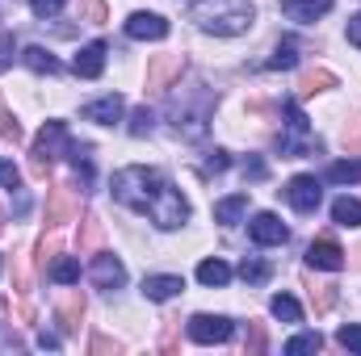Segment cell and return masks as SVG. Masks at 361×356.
I'll use <instances>...</instances> for the list:
<instances>
[{
    "instance_id": "obj_24",
    "label": "cell",
    "mask_w": 361,
    "mask_h": 356,
    "mask_svg": "<svg viewBox=\"0 0 361 356\" xmlns=\"http://www.w3.org/2000/svg\"><path fill=\"white\" fill-rule=\"evenodd\" d=\"M269 68H273V72H290V68H298V42H294V38L277 42V51H273Z\"/></svg>"
},
{
    "instance_id": "obj_7",
    "label": "cell",
    "mask_w": 361,
    "mask_h": 356,
    "mask_svg": "<svg viewBox=\"0 0 361 356\" xmlns=\"http://www.w3.org/2000/svg\"><path fill=\"white\" fill-rule=\"evenodd\" d=\"M80 214V201L72 197V189H63V184H51L47 189V227L51 231H59L63 222H72Z\"/></svg>"
},
{
    "instance_id": "obj_11",
    "label": "cell",
    "mask_w": 361,
    "mask_h": 356,
    "mask_svg": "<svg viewBox=\"0 0 361 356\" xmlns=\"http://www.w3.org/2000/svg\"><path fill=\"white\" fill-rule=\"evenodd\" d=\"M126 34L139 38V42H160V38H169V21L160 13H130L126 17Z\"/></svg>"
},
{
    "instance_id": "obj_9",
    "label": "cell",
    "mask_w": 361,
    "mask_h": 356,
    "mask_svg": "<svg viewBox=\"0 0 361 356\" xmlns=\"http://www.w3.org/2000/svg\"><path fill=\"white\" fill-rule=\"evenodd\" d=\"M89 281L97 289H122V285H126V268H122L118 256H109V252H92Z\"/></svg>"
},
{
    "instance_id": "obj_4",
    "label": "cell",
    "mask_w": 361,
    "mask_h": 356,
    "mask_svg": "<svg viewBox=\"0 0 361 356\" xmlns=\"http://www.w3.org/2000/svg\"><path fill=\"white\" fill-rule=\"evenodd\" d=\"M277 151H281V160L319 151V139L311 134V122H307V113H302L294 101L286 105V130H281V139H277Z\"/></svg>"
},
{
    "instance_id": "obj_43",
    "label": "cell",
    "mask_w": 361,
    "mask_h": 356,
    "mask_svg": "<svg viewBox=\"0 0 361 356\" xmlns=\"http://www.w3.org/2000/svg\"><path fill=\"white\" fill-rule=\"evenodd\" d=\"M109 348H118V344H114V340H105V336H97V340H92V352H109Z\"/></svg>"
},
{
    "instance_id": "obj_3",
    "label": "cell",
    "mask_w": 361,
    "mask_h": 356,
    "mask_svg": "<svg viewBox=\"0 0 361 356\" xmlns=\"http://www.w3.org/2000/svg\"><path fill=\"white\" fill-rule=\"evenodd\" d=\"M189 21H197L206 34L235 38V34L252 30L257 8L248 0H189Z\"/></svg>"
},
{
    "instance_id": "obj_27",
    "label": "cell",
    "mask_w": 361,
    "mask_h": 356,
    "mask_svg": "<svg viewBox=\"0 0 361 356\" xmlns=\"http://www.w3.org/2000/svg\"><path fill=\"white\" fill-rule=\"evenodd\" d=\"M302 96H315V92H328V89H336V76L332 72H324V68H315V72H307L302 76Z\"/></svg>"
},
{
    "instance_id": "obj_12",
    "label": "cell",
    "mask_w": 361,
    "mask_h": 356,
    "mask_svg": "<svg viewBox=\"0 0 361 356\" xmlns=\"http://www.w3.org/2000/svg\"><path fill=\"white\" fill-rule=\"evenodd\" d=\"M248 235H252V243H261V248H277V243L290 239V231H286V222H281L277 214H257L252 227H248Z\"/></svg>"
},
{
    "instance_id": "obj_23",
    "label": "cell",
    "mask_w": 361,
    "mask_h": 356,
    "mask_svg": "<svg viewBox=\"0 0 361 356\" xmlns=\"http://www.w3.org/2000/svg\"><path fill=\"white\" fill-rule=\"evenodd\" d=\"M324 177L332 180V184H357L361 180V160H341V164H328V172Z\"/></svg>"
},
{
    "instance_id": "obj_34",
    "label": "cell",
    "mask_w": 361,
    "mask_h": 356,
    "mask_svg": "<svg viewBox=\"0 0 361 356\" xmlns=\"http://www.w3.org/2000/svg\"><path fill=\"white\" fill-rule=\"evenodd\" d=\"M80 21L101 25V21H105V0H80Z\"/></svg>"
},
{
    "instance_id": "obj_6",
    "label": "cell",
    "mask_w": 361,
    "mask_h": 356,
    "mask_svg": "<svg viewBox=\"0 0 361 356\" xmlns=\"http://www.w3.org/2000/svg\"><path fill=\"white\" fill-rule=\"evenodd\" d=\"M185 72V55H156L147 63V92H169Z\"/></svg>"
},
{
    "instance_id": "obj_39",
    "label": "cell",
    "mask_w": 361,
    "mask_h": 356,
    "mask_svg": "<svg viewBox=\"0 0 361 356\" xmlns=\"http://www.w3.org/2000/svg\"><path fill=\"white\" fill-rule=\"evenodd\" d=\"M227 168H231L227 151H210V155H206V172H227Z\"/></svg>"
},
{
    "instance_id": "obj_30",
    "label": "cell",
    "mask_w": 361,
    "mask_h": 356,
    "mask_svg": "<svg viewBox=\"0 0 361 356\" xmlns=\"http://www.w3.org/2000/svg\"><path fill=\"white\" fill-rule=\"evenodd\" d=\"M152 130H156V113H152L147 105H139V109L130 113V134L143 139V134H152Z\"/></svg>"
},
{
    "instance_id": "obj_31",
    "label": "cell",
    "mask_w": 361,
    "mask_h": 356,
    "mask_svg": "<svg viewBox=\"0 0 361 356\" xmlns=\"http://www.w3.org/2000/svg\"><path fill=\"white\" fill-rule=\"evenodd\" d=\"M240 276H244L248 285H265V281H269V265L257 260V256H248V260L240 265Z\"/></svg>"
},
{
    "instance_id": "obj_2",
    "label": "cell",
    "mask_w": 361,
    "mask_h": 356,
    "mask_svg": "<svg viewBox=\"0 0 361 356\" xmlns=\"http://www.w3.org/2000/svg\"><path fill=\"white\" fill-rule=\"evenodd\" d=\"M169 92H173V96H169V117H173L177 134H180V139H189V143L206 139L210 113H214V105H219L214 89H206L202 80H189L185 89H180V84H173Z\"/></svg>"
},
{
    "instance_id": "obj_25",
    "label": "cell",
    "mask_w": 361,
    "mask_h": 356,
    "mask_svg": "<svg viewBox=\"0 0 361 356\" xmlns=\"http://www.w3.org/2000/svg\"><path fill=\"white\" fill-rule=\"evenodd\" d=\"M269 310H273V319H281V323H302V306L290 293H277L269 302Z\"/></svg>"
},
{
    "instance_id": "obj_15",
    "label": "cell",
    "mask_w": 361,
    "mask_h": 356,
    "mask_svg": "<svg viewBox=\"0 0 361 356\" xmlns=\"http://www.w3.org/2000/svg\"><path fill=\"white\" fill-rule=\"evenodd\" d=\"M89 122H101V126H114L122 113H126V105H122V96L118 92H109V96H101V101H89L85 109H80Z\"/></svg>"
},
{
    "instance_id": "obj_21",
    "label": "cell",
    "mask_w": 361,
    "mask_h": 356,
    "mask_svg": "<svg viewBox=\"0 0 361 356\" xmlns=\"http://www.w3.org/2000/svg\"><path fill=\"white\" fill-rule=\"evenodd\" d=\"M21 59H25V68H30V72H47V76H51V72H59V59H55L47 46H25V51H21Z\"/></svg>"
},
{
    "instance_id": "obj_8",
    "label": "cell",
    "mask_w": 361,
    "mask_h": 356,
    "mask_svg": "<svg viewBox=\"0 0 361 356\" xmlns=\"http://www.w3.org/2000/svg\"><path fill=\"white\" fill-rule=\"evenodd\" d=\"M231 319H223V314H193L189 319V340L193 344H223V340H231Z\"/></svg>"
},
{
    "instance_id": "obj_28",
    "label": "cell",
    "mask_w": 361,
    "mask_h": 356,
    "mask_svg": "<svg viewBox=\"0 0 361 356\" xmlns=\"http://www.w3.org/2000/svg\"><path fill=\"white\" fill-rule=\"evenodd\" d=\"M197 281L202 285H227L231 281V268L223 265V260H202L197 265Z\"/></svg>"
},
{
    "instance_id": "obj_36",
    "label": "cell",
    "mask_w": 361,
    "mask_h": 356,
    "mask_svg": "<svg viewBox=\"0 0 361 356\" xmlns=\"http://www.w3.org/2000/svg\"><path fill=\"white\" fill-rule=\"evenodd\" d=\"M25 4H30V8H34L38 17H55V13H59V8H63L68 0H25Z\"/></svg>"
},
{
    "instance_id": "obj_17",
    "label": "cell",
    "mask_w": 361,
    "mask_h": 356,
    "mask_svg": "<svg viewBox=\"0 0 361 356\" xmlns=\"http://www.w3.org/2000/svg\"><path fill=\"white\" fill-rule=\"evenodd\" d=\"M55 319H59L63 331H76L80 319H85V298H80L76 289H72V293H59V302H55Z\"/></svg>"
},
{
    "instance_id": "obj_19",
    "label": "cell",
    "mask_w": 361,
    "mask_h": 356,
    "mask_svg": "<svg viewBox=\"0 0 361 356\" xmlns=\"http://www.w3.org/2000/svg\"><path fill=\"white\" fill-rule=\"evenodd\" d=\"M244 214H248V193H235V197H223V201H214V222H223V227L240 222Z\"/></svg>"
},
{
    "instance_id": "obj_10",
    "label": "cell",
    "mask_w": 361,
    "mask_h": 356,
    "mask_svg": "<svg viewBox=\"0 0 361 356\" xmlns=\"http://www.w3.org/2000/svg\"><path fill=\"white\" fill-rule=\"evenodd\" d=\"M319 197H324V189H319L315 177H294L286 184V201H290L298 214H315V210H319Z\"/></svg>"
},
{
    "instance_id": "obj_14",
    "label": "cell",
    "mask_w": 361,
    "mask_h": 356,
    "mask_svg": "<svg viewBox=\"0 0 361 356\" xmlns=\"http://www.w3.org/2000/svg\"><path fill=\"white\" fill-rule=\"evenodd\" d=\"M105 42H85L80 51H76V76H85V80H97L101 72H105Z\"/></svg>"
},
{
    "instance_id": "obj_32",
    "label": "cell",
    "mask_w": 361,
    "mask_h": 356,
    "mask_svg": "<svg viewBox=\"0 0 361 356\" xmlns=\"http://www.w3.org/2000/svg\"><path fill=\"white\" fill-rule=\"evenodd\" d=\"M0 139H8V143H17V139H21V126H17V117L4 109V96H0Z\"/></svg>"
},
{
    "instance_id": "obj_44",
    "label": "cell",
    "mask_w": 361,
    "mask_h": 356,
    "mask_svg": "<svg viewBox=\"0 0 361 356\" xmlns=\"http://www.w3.org/2000/svg\"><path fill=\"white\" fill-rule=\"evenodd\" d=\"M0 231H4V210H0Z\"/></svg>"
},
{
    "instance_id": "obj_35",
    "label": "cell",
    "mask_w": 361,
    "mask_h": 356,
    "mask_svg": "<svg viewBox=\"0 0 361 356\" xmlns=\"http://www.w3.org/2000/svg\"><path fill=\"white\" fill-rule=\"evenodd\" d=\"M311 302H315V310H319V314H324V310H332V302H336L332 285H315V289H311Z\"/></svg>"
},
{
    "instance_id": "obj_33",
    "label": "cell",
    "mask_w": 361,
    "mask_h": 356,
    "mask_svg": "<svg viewBox=\"0 0 361 356\" xmlns=\"http://www.w3.org/2000/svg\"><path fill=\"white\" fill-rule=\"evenodd\" d=\"M336 340H341V348H349V352H361V327H357V323H345V327L336 331Z\"/></svg>"
},
{
    "instance_id": "obj_18",
    "label": "cell",
    "mask_w": 361,
    "mask_h": 356,
    "mask_svg": "<svg viewBox=\"0 0 361 356\" xmlns=\"http://www.w3.org/2000/svg\"><path fill=\"white\" fill-rule=\"evenodd\" d=\"M180 289H185L180 276H147L143 281V298L147 302H169V298H177Z\"/></svg>"
},
{
    "instance_id": "obj_41",
    "label": "cell",
    "mask_w": 361,
    "mask_h": 356,
    "mask_svg": "<svg viewBox=\"0 0 361 356\" xmlns=\"http://www.w3.org/2000/svg\"><path fill=\"white\" fill-rule=\"evenodd\" d=\"M349 42H353V46H361V13L349 21Z\"/></svg>"
},
{
    "instance_id": "obj_1",
    "label": "cell",
    "mask_w": 361,
    "mask_h": 356,
    "mask_svg": "<svg viewBox=\"0 0 361 356\" xmlns=\"http://www.w3.org/2000/svg\"><path fill=\"white\" fill-rule=\"evenodd\" d=\"M109 189H114V201H122L135 214H147L160 231H177V227L189 222V201L156 168H143V164L118 168L114 180H109Z\"/></svg>"
},
{
    "instance_id": "obj_37",
    "label": "cell",
    "mask_w": 361,
    "mask_h": 356,
    "mask_svg": "<svg viewBox=\"0 0 361 356\" xmlns=\"http://www.w3.org/2000/svg\"><path fill=\"white\" fill-rule=\"evenodd\" d=\"M345 147H349V155H361V117L353 126H345Z\"/></svg>"
},
{
    "instance_id": "obj_16",
    "label": "cell",
    "mask_w": 361,
    "mask_h": 356,
    "mask_svg": "<svg viewBox=\"0 0 361 356\" xmlns=\"http://www.w3.org/2000/svg\"><path fill=\"white\" fill-rule=\"evenodd\" d=\"M328 8H332V0H281V13H286L290 21H298V25L319 21Z\"/></svg>"
},
{
    "instance_id": "obj_42",
    "label": "cell",
    "mask_w": 361,
    "mask_h": 356,
    "mask_svg": "<svg viewBox=\"0 0 361 356\" xmlns=\"http://www.w3.org/2000/svg\"><path fill=\"white\" fill-rule=\"evenodd\" d=\"M38 348H59V336H51V331H42V336H38Z\"/></svg>"
},
{
    "instance_id": "obj_22",
    "label": "cell",
    "mask_w": 361,
    "mask_h": 356,
    "mask_svg": "<svg viewBox=\"0 0 361 356\" xmlns=\"http://www.w3.org/2000/svg\"><path fill=\"white\" fill-rule=\"evenodd\" d=\"M332 218H336L341 227H361V201H357V197H336Z\"/></svg>"
},
{
    "instance_id": "obj_20",
    "label": "cell",
    "mask_w": 361,
    "mask_h": 356,
    "mask_svg": "<svg viewBox=\"0 0 361 356\" xmlns=\"http://www.w3.org/2000/svg\"><path fill=\"white\" fill-rule=\"evenodd\" d=\"M47 276H51L55 285H76V281H80V260H76V256H51Z\"/></svg>"
},
{
    "instance_id": "obj_5",
    "label": "cell",
    "mask_w": 361,
    "mask_h": 356,
    "mask_svg": "<svg viewBox=\"0 0 361 356\" xmlns=\"http://www.w3.org/2000/svg\"><path fill=\"white\" fill-rule=\"evenodd\" d=\"M72 151V139H68V126L63 122H47L42 130H38V139H34V172H47L59 155H68Z\"/></svg>"
},
{
    "instance_id": "obj_13",
    "label": "cell",
    "mask_w": 361,
    "mask_h": 356,
    "mask_svg": "<svg viewBox=\"0 0 361 356\" xmlns=\"http://www.w3.org/2000/svg\"><path fill=\"white\" fill-rule=\"evenodd\" d=\"M307 265L319 268V272H341V268H345V252H341L336 239H315V243L307 248Z\"/></svg>"
},
{
    "instance_id": "obj_26",
    "label": "cell",
    "mask_w": 361,
    "mask_h": 356,
    "mask_svg": "<svg viewBox=\"0 0 361 356\" xmlns=\"http://www.w3.org/2000/svg\"><path fill=\"white\" fill-rule=\"evenodd\" d=\"M324 348V336L319 331H302L294 340H286V356H307V352H319Z\"/></svg>"
},
{
    "instance_id": "obj_40",
    "label": "cell",
    "mask_w": 361,
    "mask_h": 356,
    "mask_svg": "<svg viewBox=\"0 0 361 356\" xmlns=\"http://www.w3.org/2000/svg\"><path fill=\"white\" fill-rule=\"evenodd\" d=\"M13 55H17V46H13V34H0V72L13 63Z\"/></svg>"
},
{
    "instance_id": "obj_29",
    "label": "cell",
    "mask_w": 361,
    "mask_h": 356,
    "mask_svg": "<svg viewBox=\"0 0 361 356\" xmlns=\"http://www.w3.org/2000/svg\"><path fill=\"white\" fill-rule=\"evenodd\" d=\"M101 248V218H85V227H80V256H92Z\"/></svg>"
},
{
    "instance_id": "obj_38",
    "label": "cell",
    "mask_w": 361,
    "mask_h": 356,
    "mask_svg": "<svg viewBox=\"0 0 361 356\" xmlns=\"http://www.w3.org/2000/svg\"><path fill=\"white\" fill-rule=\"evenodd\" d=\"M0 184H4V189H21V172H17L13 164H4V160H0Z\"/></svg>"
}]
</instances>
